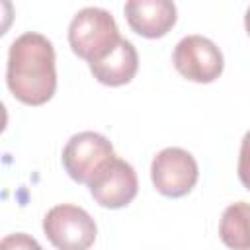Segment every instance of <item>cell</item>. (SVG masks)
<instances>
[{
    "label": "cell",
    "mask_w": 250,
    "mask_h": 250,
    "mask_svg": "<svg viewBox=\"0 0 250 250\" xmlns=\"http://www.w3.org/2000/svg\"><path fill=\"white\" fill-rule=\"evenodd\" d=\"M219 236L230 250H250V203H230L221 217Z\"/></svg>",
    "instance_id": "10"
},
{
    "label": "cell",
    "mask_w": 250,
    "mask_h": 250,
    "mask_svg": "<svg viewBox=\"0 0 250 250\" xmlns=\"http://www.w3.org/2000/svg\"><path fill=\"white\" fill-rule=\"evenodd\" d=\"M6 82L14 98L21 104H47L57 90L53 43L35 31L20 35L8 51Z\"/></svg>",
    "instance_id": "1"
},
{
    "label": "cell",
    "mask_w": 250,
    "mask_h": 250,
    "mask_svg": "<svg viewBox=\"0 0 250 250\" xmlns=\"http://www.w3.org/2000/svg\"><path fill=\"white\" fill-rule=\"evenodd\" d=\"M90 72L100 84L105 86H123L129 84L139 68V55L131 41L119 39V43L100 61L90 62Z\"/></svg>",
    "instance_id": "9"
},
{
    "label": "cell",
    "mask_w": 250,
    "mask_h": 250,
    "mask_svg": "<svg viewBox=\"0 0 250 250\" xmlns=\"http://www.w3.org/2000/svg\"><path fill=\"white\" fill-rule=\"evenodd\" d=\"M244 27H246V31H248V35H250V6H248L246 16H244Z\"/></svg>",
    "instance_id": "13"
},
{
    "label": "cell",
    "mask_w": 250,
    "mask_h": 250,
    "mask_svg": "<svg viewBox=\"0 0 250 250\" xmlns=\"http://www.w3.org/2000/svg\"><path fill=\"white\" fill-rule=\"evenodd\" d=\"M172 62L176 70L197 84H209L217 80L225 68L221 49L203 35H188L174 47Z\"/></svg>",
    "instance_id": "6"
},
{
    "label": "cell",
    "mask_w": 250,
    "mask_h": 250,
    "mask_svg": "<svg viewBox=\"0 0 250 250\" xmlns=\"http://www.w3.org/2000/svg\"><path fill=\"white\" fill-rule=\"evenodd\" d=\"M0 250H43L39 246V242L25 234V232H14V234H6L0 242Z\"/></svg>",
    "instance_id": "11"
},
{
    "label": "cell",
    "mask_w": 250,
    "mask_h": 250,
    "mask_svg": "<svg viewBox=\"0 0 250 250\" xmlns=\"http://www.w3.org/2000/svg\"><path fill=\"white\" fill-rule=\"evenodd\" d=\"M88 188L98 205L105 209H121L135 199L139 182L133 166L121 158H115Z\"/></svg>",
    "instance_id": "7"
},
{
    "label": "cell",
    "mask_w": 250,
    "mask_h": 250,
    "mask_svg": "<svg viewBox=\"0 0 250 250\" xmlns=\"http://www.w3.org/2000/svg\"><path fill=\"white\" fill-rule=\"evenodd\" d=\"M199 178V168L191 152L180 146L162 148L150 164V180L158 193L166 197L188 195Z\"/></svg>",
    "instance_id": "5"
},
{
    "label": "cell",
    "mask_w": 250,
    "mask_h": 250,
    "mask_svg": "<svg viewBox=\"0 0 250 250\" xmlns=\"http://www.w3.org/2000/svg\"><path fill=\"white\" fill-rule=\"evenodd\" d=\"M119 39L121 35L113 16L102 8L88 6L78 10L68 25L70 49L88 64L105 57L119 43Z\"/></svg>",
    "instance_id": "2"
},
{
    "label": "cell",
    "mask_w": 250,
    "mask_h": 250,
    "mask_svg": "<svg viewBox=\"0 0 250 250\" xmlns=\"http://www.w3.org/2000/svg\"><path fill=\"white\" fill-rule=\"evenodd\" d=\"M123 12L131 29L146 39L164 37L178 20L176 6L168 0H131Z\"/></svg>",
    "instance_id": "8"
},
{
    "label": "cell",
    "mask_w": 250,
    "mask_h": 250,
    "mask_svg": "<svg viewBox=\"0 0 250 250\" xmlns=\"http://www.w3.org/2000/svg\"><path fill=\"white\" fill-rule=\"evenodd\" d=\"M43 232L57 250H88L96 240L98 227L82 207L61 203L43 217Z\"/></svg>",
    "instance_id": "4"
},
{
    "label": "cell",
    "mask_w": 250,
    "mask_h": 250,
    "mask_svg": "<svg viewBox=\"0 0 250 250\" xmlns=\"http://www.w3.org/2000/svg\"><path fill=\"white\" fill-rule=\"evenodd\" d=\"M238 180L246 189H250V131L242 137L240 154H238Z\"/></svg>",
    "instance_id": "12"
},
{
    "label": "cell",
    "mask_w": 250,
    "mask_h": 250,
    "mask_svg": "<svg viewBox=\"0 0 250 250\" xmlns=\"http://www.w3.org/2000/svg\"><path fill=\"white\" fill-rule=\"evenodd\" d=\"M115 158L113 145L96 131L72 135L62 148V166L66 174L74 182L86 186H90Z\"/></svg>",
    "instance_id": "3"
}]
</instances>
